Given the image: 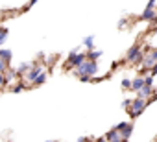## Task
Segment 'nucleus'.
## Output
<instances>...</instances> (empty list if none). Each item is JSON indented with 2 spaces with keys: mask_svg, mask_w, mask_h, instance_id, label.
I'll list each match as a JSON object with an SVG mask.
<instances>
[{
  "mask_svg": "<svg viewBox=\"0 0 157 142\" xmlns=\"http://www.w3.org/2000/svg\"><path fill=\"white\" fill-rule=\"evenodd\" d=\"M131 133H133V124H129L128 122V125L120 131V135H122V138H126V140H129V136H131Z\"/></svg>",
  "mask_w": 157,
  "mask_h": 142,
  "instance_id": "obj_10",
  "label": "nucleus"
},
{
  "mask_svg": "<svg viewBox=\"0 0 157 142\" xmlns=\"http://www.w3.org/2000/svg\"><path fill=\"white\" fill-rule=\"evenodd\" d=\"M144 83L151 87V85H153V76H151V74H148V76H144Z\"/></svg>",
  "mask_w": 157,
  "mask_h": 142,
  "instance_id": "obj_18",
  "label": "nucleus"
},
{
  "mask_svg": "<svg viewBox=\"0 0 157 142\" xmlns=\"http://www.w3.org/2000/svg\"><path fill=\"white\" fill-rule=\"evenodd\" d=\"M35 2H37V0H32V4H35Z\"/></svg>",
  "mask_w": 157,
  "mask_h": 142,
  "instance_id": "obj_31",
  "label": "nucleus"
},
{
  "mask_svg": "<svg viewBox=\"0 0 157 142\" xmlns=\"http://www.w3.org/2000/svg\"><path fill=\"white\" fill-rule=\"evenodd\" d=\"M105 140H107V142H120V140H122V135H120V131H118V129H115V127H113L111 131H107V133H105Z\"/></svg>",
  "mask_w": 157,
  "mask_h": 142,
  "instance_id": "obj_6",
  "label": "nucleus"
},
{
  "mask_svg": "<svg viewBox=\"0 0 157 142\" xmlns=\"http://www.w3.org/2000/svg\"><path fill=\"white\" fill-rule=\"evenodd\" d=\"M0 52H2V50H0Z\"/></svg>",
  "mask_w": 157,
  "mask_h": 142,
  "instance_id": "obj_33",
  "label": "nucleus"
},
{
  "mask_svg": "<svg viewBox=\"0 0 157 142\" xmlns=\"http://www.w3.org/2000/svg\"><path fill=\"white\" fill-rule=\"evenodd\" d=\"M102 57V52L100 50H91V52H87V59H91V61H96V59H100Z\"/></svg>",
  "mask_w": 157,
  "mask_h": 142,
  "instance_id": "obj_11",
  "label": "nucleus"
},
{
  "mask_svg": "<svg viewBox=\"0 0 157 142\" xmlns=\"http://www.w3.org/2000/svg\"><path fill=\"white\" fill-rule=\"evenodd\" d=\"M131 83H133V80H122L120 81V85H122L124 91H131Z\"/></svg>",
  "mask_w": 157,
  "mask_h": 142,
  "instance_id": "obj_12",
  "label": "nucleus"
},
{
  "mask_svg": "<svg viewBox=\"0 0 157 142\" xmlns=\"http://www.w3.org/2000/svg\"><path fill=\"white\" fill-rule=\"evenodd\" d=\"M85 61H87V54H80L78 50H72L68 54V61L65 63V66L67 68H78V66H82Z\"/></svg>",
  "mask_w": 157,
  "mask_h": 142,
  "instance_id": "obj_3",
  "label": "nucleus"
},
{
  "mask_svg": "<svg viewBox=\"0 0 157 142\" xmlns=\"http://www.w3.org/2000/svg\"><path fill=\"white\" fill-rule=\"evenodd\" d=\"M131 102H133V100H129V98H126V100L122 102V107H124V109H129V107H131Z\"/></svg>",
  "mask_w": 157,
  "mask_h": 142,
  "instance_id": "obj_19",
  "label": "nucleus"
},
{
  "mask_svg": "<svg viewBox=\"0 0 157 142\" xmlns=\"http://www.w3.org/2000/svg\"><path fill=\"white\" fill-rule=\"evenodd\" d=\"M96 142H105V136H104V138H98Z\"/></svg>",
  "mask_w": 157,
  "mask_h": 142,
  "instance_id": "obj_29",
  "label": "nucleus"
},
{
  "mask_svg": "<svg viewBox=\"0 0 157 142\" xmlns=\"http://www.w3.org/2000/svg\"><path fill=\"white\" fill-rule=\"evenodd\" d=\"M148 103H150V100H144V98L135 96V98H133V102H131V107L128 109V114H129L131 118L140 116V114H142V111L146 109V105H148Z\"/></svg>",
  "mask_w": 157,
  "mask_h": 142,
  "instance_id": "obj_2",
  "label": "nucleus"
},
{
  "mask_svg": "<svg viewBox=\"0 0 157 142\" xmlns=\"http://www.w3.org/2000/svg\"><path fill=\"white\" fill-rule=\"evenodd\" d=\"M150 55H151V57H153V59H155V63H157V48H153V50H151V54H150Z\"/></svg>",
  "mask_w": 157,
  "mask_h": 142,
  "instance_id": "obj_24",
  "label": "nucleus"
},
{
  "mask_svg": "<svg viewBox=\"0 0 157 142\" xmlns=\"http://www.w3.org/2000/svg\"><path fill=\"white\" fill-rule=\"evenodd\" d=\"M6 35H8V30H6V28H0V44H4Z\"/></svg>",
  "mask_w": 157,
  "mask_h": 142,
  "instance_id": "obj_15",
  "label": "nucleus"
},
{
  "mask_svg": "<svg viewBox=\"0 0 157 142\" xmlns=\"http://www.w3.org/2000/svg\"><path fill=\"white\" fill-rule=\"evenodd\" d=\"M137 96L139 98H144V100H148L150 96H153V87H150V85H144L139 92H137Z\"/></svg>",
  "mask_w": 157,
  "mask_h": 142,
  "instance_id": "obj_7",
  "label": "nucleus"
},
{
  "mask_svg": "<svg viewBox=\"0 0 157 142\" xmlns=\"http://www.w3.org/2000/svg\"><path fill=\"white\" fill-rule=\"evenodd\" d=\"M50 142H54V140H50Z\"/></svg>",
  "mask_w": 157,
  "mask_h": 142,
  "instance_id": "obj_32",
  "label": "nucleus"
},
{
  "mask_svg": "<svg viewBox=\"0 0 157 142\" xmlns=\"http://www.w3.org/2000/svg\"><path fill=\"white\" fill-rule=\"evenodd\" d=\"M146 8H155V0H150V2L146 4Z\"/></svg>",
  "mask_w": 157,
  "mask_h": 142,
  "instance_id": "obj_27",
  "label": "nucleus"
},
{
  "mask_svg": "<svg viewBox=\"0 0 157 142\" xmlns=\"http://www.w3.org/2000/svg\"><path fill=\"white\" fill-rule=\"evenodd\" d=\"M41 74H43V68H41V66H33L30 72H28V80H30V81H35Z\"/></svg>",
  "mask_w": 157,
  "mask_h": 142,
  "instance_id": "obj_9",
  "label": "nucleus"
},
{
  "mask_svg": "<svg viewBox=\"0 0 157 142\" xmlns=\"http://www.w3.org/2000/svg\"><path fill=\"white\" fill-rule=\"evenodd\" d=\"M140 52H142V46H140V44H133V46L128 50V54H126V63H131V65H133V61L140 55Z\"/></svg>",
  "mask_w": 157,
  "mask_h": 142,
  "instance_id": "obj_5",
  "label": "nucleus"
},
{
  "mask_svg": "<svg viewBox=\"0 0 157 142\" xmlns=\"http://www.w3.org/2000/svg\"><path fill=\"white\" fill-rule=\"evenodd\" d=\"M83 44H85V46H87V48L91 50V48H93V44H94V37H93V35H89V37H85V41H83Z\"/></svg>",
  "mask_w": 157,
  "mask_h": 142,
  "instance_id": "obj_14",
  "label": "nucleus"
},
{
  "mask_svg": "<svg viewBox=\"0 0 157 142\" xmlns=\"http://www.w3.org/2000/svg\"><path fill=\"white\" fill-rule=\"evenodd\" d=\"M44 80H46V74L43 72V74H41V76H39V78L33 81V83H35V85H41V83H44Z\"/></svg>",
  "mask_w": 157,
  "mask_h": 142,
  "instance_id": "obj_17",
  "label": "nucleus"
},
{
  "mask_svg": "<svg viewBox=\"0 0 157 142\" xmlns=\"http://www.w3.org/2000/svg\"><path fill=\"white\" fill-rule=\"evenodd\" d=\"M80 80H82V81H83V83H87V81H91V80H93V78H89V76H80Z\"/></svg>",
  "mask_w": 157,
  "mask_h": 142,
  "instance_id": "obj_23",
  "label": "nucleus"
},
{
  "mask_svg": "<svg viewBox=\"0 0 157 142\" xmlns=\"http://www.w3.org/2000/svg\"><path fill=\"white\" fill-rule=\"evenodd\" d=\"M22 89H24V83H19V85L13 87V92H19V91H22Z\"/></svg>",
  "mask_w": 157,
  "mask_h": 142,
  "instance_id": "obj_20",
  "label": "nucleus"
},
{
  "mask_svg": "<svg viewBox=\"0 0 157 142\" xmlns=\"http://www.w3.org/2000/svg\"><path fill=\"white\" fill-rule=\"evenodd\" d=\"M151 76H153V78L157 76V63H155V65H153V68H151Z\"/></svg>",
  "mask_w": 157,
  "mask_h": 142,
  "instance_id": "obj_25",
  "label": "nucleus"
},
{
  "mask_svg": "<svg viewBox=\"0 0 157 142\" xmlns=\"http://www.w3.org/2000/svg\"><path fill=\"white\" fill-rule=\"evenodd\" d=\"M120 142H129V140H126V138H122V140H120Z\"/></svg>",
  "mask_w": 157,
  "mask_h": 142,
  "instance_id": "obj_30",
  "label": "nucleus"
},
{
  "mask_svg": "<svg viewBox=\"0 0 157 142\" xmlns=\"http://www.w3.org/2000/svg\"><path fill=\"white\" fill-rule=\"evenodd\" d=\"M0 59H4V61L8 63V61L11 59V52H10V50H2V52H0Z\"/></svg>",
  "mask_w": 157,
  "mask_h": 142,
  "instance_id": "obj_13",
  "label": "nucleus"
},
{
  "mask_svg": "<svg viewBox=\"0 0 157 142\" xmlns=\"http://www.w3.org/2000/svg\"><path fill=\"white\" fill-rule=\"evenodd\" d=\"M139 21H142V22H151V24L157 26V9H155V8H144V11L140 13Z\"/></svg>",
  "mask_w": 157,
  "mask_h": 142,
  "instance_id": "obj_4",
  "label": "nucleus"
},
{
  "mask_svg": "<svg viewBox=\"0 0 157 142\" xmlns=\"http://www.w3.org/2000/svg\"><path fill=\"white\" fill-rule=\"evenodd\" d=\"M74 74L80 78V76H89V78H94L96 74H98V63L96 61H91V59H87L82 66H78L76 70H74Z\"/></svg>",
  "mask_w": 157,
  "mask_h": 142,
  "instance_id": "obj_1",
  "label": "nucleus"
},
{
  "mask_svg": "<svg viewBox=\"0 0 157 142\" xmlns=\"http://www.w3.org/2000/svg\"><path fill=\"white\" fill-rule=\"evenodd\" d=\"M78 142H93V140H91V138H87V136H82L80 140H78Z\"/></svg>",
  "mask_w": 157,
  "mask_h": 142,
  "instance_id": "obj_28",
  "label": "nucleus"
},
{
  "mask_svg": "<svg viewBox=\"0 0 157 142\" xmlns=\"http://www.w3.org/2000/svg\"><path fill=\"white\" fill-rule=\"evenodd\" d=\"M4 68H6V61L0 59V72H4Z\"/></svg>",
  "mask_w": 157,
  "mask_h": 142,
  "instance_id": "obj_22",
  "label": "nucleus"
},
{
  "mask_svg": "<svg viewBox=\"0 0 157 142\" xmlns=\"http://www.w3.org/2000/svg\"><path fill=\"white\" fill-rule=\"evenodd\" d=\"M155 9H157V8H155Z\"/></svg>",
  "mask_w": 157,
  "mask_h": 142,
  "instance_id": "obj_34",
  "label": "nucleus"
},
{
  "mask_svg": "<svg viewBox=\"0 0 157 142\" xmlns=\"http://www.w3.org/2000/svg\"><path fill=\"white\" fill-rule=\"evenodd\" d=\"M144 85H146V83H144V78H142V76H137V78L133 80V83H131V91H133V92H139Z\"/></svg>",
  "mask_w": 157,
  "mask_h": 142,
  "instance_id": "obj_8",
  "label": "nucleus"
},
{
  "mask_svg": "<svg viewBox=\"0 0 157 142\" xmlns=\"http://www.w3.org/2000/svg\"><path fill=\"white\" fill-rule=\"evenodd\" d=\"M126 125H128V122H120L118 125H115V129H118V131H122V129H124Z\"/></svg>",
  "mask_w": 157,
  "mask_h": 142,
  "instance_id": "obj_21",
  "label": "nucleus"
},
{
  "mask_svg": "<svg viewBox=\"0 0 157 142\" xmlns=\"http://www.w3.org/2000/svg\"><path fill=\"white\" fill-rule=\"evenodd\" d=\"M6 81H8V80H6V78H4V74H2V72H0V85H4V83H6Z\"/></svg>",
  "mask_w": 157,
  "mask_h": 142,
  "instance_id": "obj_26",
  "label": "nucleus"
},
{
  "mask_svg": "<svg viewBox=\"0 0 157 142\" xmlns=\"http://www.w3.org/2000/svg\"><path fill=\"white\" fill-rule=\"evenodd\" d=\"M30 68V63H22V65H19V70H17V72L21 74V72H26V70Z\"/></svg>",
  "mask_w": 157,
  "mask_h": 142,
  "instance_id": "obj_16",
  "label": "nucleus"
}]
</instances>
